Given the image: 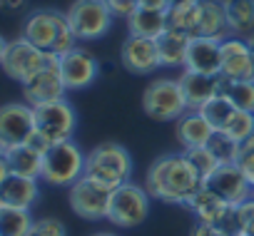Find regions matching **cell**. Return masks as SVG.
Returning a JSON list of instances; mask_svg holds the SVG:
<instances>
[{
  "label": "cell",
  "mask_w": 254,
  "mask_h": 236,
  "mask_svg": "<svg viewBox=\"0 0 254 236\" xmlns=\"http://www.w3.org/2000/svg\"><path fill=\"white\" fill-rule=\"evenodd\" d=\"M202 179L194 174V169L190 167L185 152H170L157 157L147 174H145V189L152 199L165 201V204H177V206H187L194 194L202 189Z\"/></svg>",
  "instance_id": "cell-1"
},
{
  "label": "cell",
  "mask_w": 254,
  "mask_h": 236,
  "mask_svg": "<svg viewBox=\"0 0 254 236\" xmlns=\"http://www.w3.org/2000/svg\"><path fill=\"white\" fill-rule=\"evenodd\" d=\"M28 43H33L35 47L53 52V55H65L72 47H77V38L67 23V15L53 8H40L33 10L25 23H23V35Z\"/></svg>",
  "instance_id": "cell-2"
},
{
  "label": "cell",
  "mask_w": 254,
  "mask_h": 236,
  "mask_svg": "<svg viewBox=\"0 0 254 236\" xmlns=\"http://www.w3.org/2000/svg\"><path fill=\"white\" fill-rule=\"evenodd\" d=\"M132 154L117 142H102L85 157V177L112 191L132 179Z\"/></svg>",
  "instance_id": "cell-3"
},
{
  "label": "cell",
  "mask_w": 254,
  "mask_h": 236,
  "mask_svg": "<svg viewBox=\"0 0 254 236\" xmlns=\"http://www.w3.org/2000/svg\"><path fill=\"white\" fill-rule=\"evenodd\" d=\"M85 152L77 147L75 140L50 144L43 157V174L40 179L50 187H72L85 174Z\"/></svg>",
  "instance_id": "cell-4"
},
{
  "label": "cell",
  "mask_w": 254,
  "mask_h": 236,
  "mask_svg": "<svg viewBox=\"0 0 254 236\" xmlns=\"http://www.w3.org/2000/svg\"><path fill=\"white\" fill-rule=\"evenodd\" d=\"M142 109L150 120H157V122H172V120H180L182 114H187L190 107H187L180 80H172V77L152 80L142 92Z\"/></svg>",
  "instance_id": "cell-5"
},
{
  "label": "cell",
  "mask_w": 254,
  "mask_h": 236,
  "mask_svg": "<svg viewBox=\"0 0 254 236\" xmlns=\"http://www.w3.org/2000/svg\"><path fill=\"white\" fill-rule=\"evenodd\" d=\"M150 204H152V196L147 194L145 187L127 182L112 191L107 221L115 224L117 229H135L150 216Z\"/></svg>",
  "instance_id": "cell-6"
},
{
  "label": "cell",
  "mask_w": 254,
  "mask_h": 236,
  "mask_svg": "<svg viewBox=\"0 0 254 236\" xmlns=\"http://www.w3.org/2000/svg\"><path fill=\"white\" fill-rule=\"evenodd\" d=\"M35 112V132L48 144H60L75 137L77 130V112L67 99H55L33 107Z\"/></svg>",
  "instance_id": "cell-7"
},
{
  "label": "cell",
  "mask_w": 254,
  "mask_h": 236,
  "mask_svg": "<svg viewBox=\"0 0 254 236\" xmlns=\"http://www.w3.org/2000/svg\"><path fill=\"white\" fill-rule=\"evenodd\" d=\"M65 15L77 40H100L115 23V15L105 0H75Z\"/></svg>",
  "instance_id": "cell-8"
},
{
  "label": "cell",
  "mask_w": 254,
  "mask_h": 236,
  "mask_svg": "<svg viewBox=\"0 0 254 236\" xmlns=\"http://www.w3.org/2000/svg\"><path fill=\"white\" fill-rule=\"evenodd\" d=\"M53 57H55L53 52H45V50L35 47L33 43H28L25 38H18V40L8 43V50H5L0 70H3L10 80H15L18 85H25L40 70H45Z\"/></svg>",
  "instance_id": "cell-9"
},
{
  "label": "cell",
  "mask_w": 254,
  "mask_h": 236,
  "mask_svg": "<svg viewBox=\"0 0 254 236\" xmlns=\"http://www.w3.org/2000/svg\"><path fill=\"white\" fill-rule=\"evenodd\" d=\"M187 209L194 214V219L199 224H209L217 226L224 236H237L239 231V221H237V206L224 201L222 196H217L214 191H209L207 187H202L194 199L187 204Z\"/></svg>",
  "instance_id": "cell-10"
},
{
  "label": "cell",
  "mask_w": 254,
  "mask_h": 236,
  "mask_svg": "<svg viewBox=\"0 0 254 236\" xmlns=\"http://www.w3.org/2000/svg\"><path fill=\"white\" fill-rule=\"evenodd\" d=\"M35 135V112L28 102H8L0 107V152L25 144Z\"/></svg>",
  "instance_id": "cell-11"
},
{
  "label": "cell",
  "mask_w": 254,
  "mask_h": 236,
  "mask_svg": "<svg viewBox=\"0 0 254 236\" xmlns=\"http://www.w3.org/2000/svg\"><path fill=\"white\" fill-rule=\"evenodd\" d=\"M110 199H112V189H107V187H102V184L87 179L85 174H82L72 187H67L70 209H72L80 219H87V221L107 219Z\"/></svg>",
  "instance_id": "cell-12"
},
{
  "label": "cell",
  "mask_w": 254,
  "mask_h": 236,
  "mask_svg": "<svg viewBox=\"0 0 254 236\" xmlns=\"http://www.w3.org/2000/svg\"><path fill=\"white\" fill-rule=\"evenodd\" d=\"M60 75H63L67 92L87 90L100 75V62L95 60V55L90 50L72 47L70 52L60 55Z\"/></svg>",
  "instance_id": "cell-13"
},
{
  "label": "cell",
  "mask_w": 254,
  "mask_h": 236,
  "mask_svg": "<svg viewBox=\"0 0 254 236\" xmlns=\"http://www.w3.org/2000/svg\"><path fill=\"white\" fill-rule=\"evenodd\" d=\"M65 92H67V87H65L63 75H60V57L58 55L50 60V65L45 70H40L30 82L23 85V97L30 107L55 102V99H65Z\"/></svg>",
  "instance_id": "cell-14"
},
{
  "label": "cell",
  "mask_w": 254,
  "mask_h": 236,
  "mask_svg": "<svg viewBox=\"0 0 254 236\" xmlns=\"http://www.w3.org/2000/svg\"><path fill=\"white\" fill-rule=\"evenodd\" d=\"M219 77L224 80H242L254 82V50L249 47L247 38H227L222 40V70Z\"/></svg>",
  "instance_id": "cell-15"
},
{
  "label": "cell",
  "mask_w": 254,
  "mask_h": 236,
  "mask_svg": "<svg viewBox=\"0 0 254 236\" xmlns=\"http://www.w3.org/2000/svg\"><path fill=\"white\" fill-rule=\"evenodd\" d=\"M120 62L127 72H132V75H152L157 67H162L157 43L150 40V38H137V35H130L122 43Z\"/></svg>",
  "instance_id": "cell-16"
},
{
  "label": "cell",
  "mask_w": 254,
  "mask_h": 236,
  "mask_svg": "<svg viewBox=\"0 0 254 236\" xmlns=\"http://www.w3.org/2000/svg\"><path fill=\"white\" fill-rule=\"evenodd\" d=\"M204 187L209 189V191H214L217 196H222L224 201H229V204H242L244 199H249L252 194H254V187L247 182V177L239 172V167L237 164H222L207 182H204Z\"/></svg>",
  "instance_id": "cell-17"
},
{
  "label": "cell",
  "mask_w": 254,
  "mask_h": 236,
  "mask_svg": "<svg viewBox=\"0 0 254 236\" xmlns=\"http://www.w3.org/2000/svg\"><path fill=\"white\" fill-rule=\"evenodd\" d=\"M185 70L219 77V70H222V43L212 40V38H202V35L192 38L190 50H187Z\"/></svg>",
  "instance_id": "cell-18"
},
{
  "label": "cell",
  "mask_w": 254,
  "mask_h": 236,
  "mask_svg": "<svg viewBox=\"0 0 254 236\" xmlns=\"http://www.w3.org/2000/svg\"><path fill=\"white\" fill-rule=\"evenodd\" d=\"M40 199L38 179L15 177L10 174L5 184L0 187V206H15V209H33V204Z\"/></svg>",
  "instance_id": "cell-19"
},
{
  "label": "cell",
  "mask_w": 254,
  "mask_h": 236,
  "mask_svg": "<svg viewBox=\"0 0 254 236\" xmlns=\"http://www.w3.org/2000/svg\"><path fill=\"white\" fill-rule=\"evenodd\" d=\"M180 85H182L187 107L194 109V112H197L204 102H209L212 97L219 94V77H214V75H199V72L185 70L182 77H180Z\"/></svg>",
  "instance_id": "cell-20"
},
{
  "label": "cell",
  "mask_w": 254,
  "mask_h": 236,
  "mask_svg": "<svg viewBox=\"0 0 254 236\" xmlns=\"http://www.w3.org/2000/svg\"><path fill=\"white\" fill-rule=\"evenodd\" d=\"M199 35L219 40V43L232 38L229 23H227V10H224V0H199Z\"/></svg>",
  "instance_id": "cell-21"
},
{
  "label": "cell",
  "mask_w": 254,
  "mask_h": 236,
  "mask_svg": "<svg viewBox=\"0 0 254 236\" xmlns=\"http://www.w3.org/2000/svg\"><path fill=\"white\" fill-rule=\"evenodd\" d=\"M214 135L212 125L194 109H190L187 114H182L177 120V140L185 149H194V147H207L209 137Z\"/></svg>",
  "instance_id": "cell-22"
},
{
  "label": "cell",
  "mask_w": 254,
  "mask_h": 236,
  "mask_svg": "<svg viewBox=\"0 0 254 236\" xmlns=\"http://www.w3.org/2000/svg\"><path fill=\"white\" fill-rule=\"evenodd\" d=\"M155 43H157V52H160V65L162 67H185L187 50H190V43H192L190 35L167 28Z\"/></svg>",
  "instance_id": "cell-23"
},
{
  "label": "cell",
  "mask_w": 254,
  "mask_h": 236,
  "mask_svg": "<svg viewBox=\"0 0 254 236\" xmlns=\"http://www.w3.org/2000/svg\"><path fill=\"white\" fill-rule=\"evenodd\" d=\"M8 164H10V172L15 177H28V179H40L43 174V152L35 149L30 142L20 144V147H13L8 152H3Z\"/></svg>",
  "instance_id": "cell-24"
},
{
  "label": "cell",
  "mask_w": 254,
  "mask_h": 236,
  "mask_svg": "<svg viewBox=\"0 0 254 236\" xmlns=\"http://www.w3.org/2000/svg\"><path fill=\"white\" fill-rule=\"evenodd\" d=\"M224 10L234 38H249L254 33V0H224Z\"/></svg>",
  "instance_id": "cell-25"
},
{
  "label": "cell",
  "mask_w": 254,
  "mask_h": 236,
  "mask_svg": "<svg viewBox=\"0 0 254 236\" xmlns=\"http://www.w3.org/2000/svg\"><path fill=\"white\" fill-rule=\"evenodd\" d=\"M167 13H155V10H135L130 18H127V30L130 35H137V38H150V40H157L165 30H167Z\"/></svg>",
  "instance_id": "cell-26"
},
{
  "label": "cell",
  "mask_w": 254,
  "mask_h": 236,
  "mask_svg": "<svg viewBox=\"0 0 254 236\" xmlns=\"http://www.w3.org/2000/svg\"><path fill=\"white\" fill-rule=\"evenodd\" d=\"M167 25L190 38H197L199 35V0H187V3L170 5Z\"/></svg>",
  "instance_id": "cell-27"
},
{
  "label": "cell",
  "mask_w": 254,
  "mask_h": 236,
  "mask_svg": "<svg viewBox=\"0 0 254 236\" xmlns=\"http://www.w3.org/2000/svg\"><path fill=\"white\" fill-rule=\"evenodd\" d=\"M219 94L224 99H229L234 109H239V112H254V82L219 77Z\"/></svg>",
  "instance_id": "cell-28"
},
{
  "label": "cell",
  "mask_w": 254,
  "mask_h": 236,
  "mask_svg": "<svg viewBox=\"0 0 254 236\" xmlns=\"http://www.w3.org/2000/svg\"><path fill=\"white\" fill-rule=\"evenodd\" d=\"M30 209L0 206V236H28L33 229Z\"/></svg>",
  "instance_id": "cell-29"
},
{
  "label": "cell",
  "mask_w": 254,
  "mask_h": 236,
  "mask_svg": "<svg viewBox=\"0 0 254 236\" xmlns=\"http://www.w3.org/2000/svg\"><path fill=\"white\" fill-rule=\"evenodd\" d=\"M204 120L212 125V130L214 132H224V127L229 125V120L234 117V107H232V102L229 99H224L222 94H217V97H212L209 102H204L199 109H197Z\"/></svg>",
  "instance_id": "cell-30"
},
{
  "label": "cell",
  "mask_w": 254,
  "mask_h": 236,
  "mask_svg": "<svg viewBox=\"0 0 254 236\" xmlns=\"http://www.w3.org/2000/svg\"><path fill=\"white\" fill-rule=\"evenodd\" d=\"M185 157H187V162H190V167L194 169V174L202 179V184L222 167L217 159H214V154L207 149V147H194V149H185Z\"/></svg>",
  "instance_id": "cell-31"
},
{
  "label": "cell",
  "mask_w": 254,
  "mask_h": 236,
  "mask_svg": "<svg viewBox=\"0 0 254 236\" xmlns=\"http://www.w3.org/2000/svg\"><path fill=\"white\" fill-rule=\"evenodd\" d=\"M207 149L214 154V159L219 164H237V154H239V142L229 140L224 132H214L207 142Z\"/></svg>",
  "instance_id": "cell-32"
},
{
  "label": "cell",
  "mask_w": 254,
  "mask_h": 236,
  "mask_svg": "<svg viewBox=\"0 0 254 236\" xmlns=\"http://www.w3.org/2000/svg\"><path fill=\"white\" fill-rule=\"evenodd\" d=\"M224 135L234 142H244L247 137L254 135V112H234V117L229 120V125L224 127Z\"/></svg>",
  "instance_id": "cell-33"
},
{
  "label": "cell",
  "mask_w": 254,
  "mask_h": 236,
  "mask_svg": "<svg viewBox=\"0 0 254 236\" xmlns=\"http://www.w3.org/2000/svg\"><path fill=\"white\" fill-rule=\"evenodd\" d=\"M237 167H239V172L247 177V182L254 187V135H252V137H247V140L239 144Z\"/></svg>",
  "instance_id": "cell-34"
},
{
  "label": "cell",
  "mask_w": 254,
  "mask_h": 236,
  "mask_svg": "<svg viewBox=\"0 0 254 236\" xmlns=\"http://www.w3.org/2000/svg\"><path fill=\"white\" fill-rule=\"evenodd\" d=\"M28 236H67V226L55 216H43L33 221V229Z\"/></svg>",
  "instance_id": "cell-35"
},
{
  "label": "cell",
  "mask_w": 254,
  "mask_h": 236,
  "mask_svg": "<svg viewBox=\"0 0 254 236\" xmlns=\"http://www.w3.org/2000/svg\"><path fill=\"white\" fill-rule=\"evenodd\" d=\"M237 221H239L242 234L254 236V194L249 199H244L242 204H237Z\"/></svg>",
  "instance_id": "cell-36"
},
{
  "label": "cell",
  "mask_w": 254,
  "mask_h": 236,
  "mask_svg": "<svg viewBox=\"0 0 254 236\" xmlns=\"http://www.w3.org/2000/svg\"><path fill=\"white\" fill-rule=\"evenodd\" d=\"M105 3L112 10V15L115 18H122V20H127L137 10V0H105Z\"/></svg>",
  "instance_id": "cell-37"
},
{
  "label": "cell",
  "mask_w": 254,
  "mask_h": 236,
  "mask_svg": "<svg viewBox=\"0 0 254 236\" xmlns=\"http://www.w3.org/2000/svg\"><path fill=\"white\" fill-rule=\"evenodd\" d=\"M170 0H137L140 10H155V13H167L170 10Z\"/></svg>",
  "instance_id": "cell-38"
},
{
  "label": "cell",
  "mask_w": 254,
  "mask_h": 236,
  "mask_svg": "<svg viewBox=\"0 0 254 236\" xmlns=\"http://www.w3.org/2000/svg\"><path fill=\"white\" fill-rule=\"evenodd\" d=\"M28 0H0V13L3 15H15L20 10H25Z\"/></svg>",
  "instance_id": "cell-39"
},
{
  "label": "cell",
  "mask_w": 254,
  "mask_h": 236,
  "mask_svg": "<svg viewBox=\"0 0 254 236\" xmlns=\"http://www.w3.org/2000/svg\"><path fill=\"white\" fill-rule=\"evenodd\" d=\"M190 236H224L217 226H209V224H199L194 221L192 229H190Z\"/></svg>",
  "instance_id": "cell-40"
},
{
  "label": "cell",
  "mask_w": 254,
  "mask_h": 236,
  "mask_svg": "<svg viewBox=\"0 0 254 236\" xmlns=\"http://www.w3.org/2000/svg\"><path fill=\"white\" fill-rule=\"evenodd\" d=\"M13 172H10V164H8V159H5V154L0 152V187L5 184V179L10 177Z\"/></svg>",
  "instance_id": "cell-41"
},
{
  "label": "cell",
  "mask_w": 254,
  "mask_h": 236,
  "mask_svg": "<svg viewBox=\"0 0 254 236\" xmlns=\"http://www.w3.org/2000/svg\"><path fill=\"white\" fill-rule=\"evenodd\" d=\"M5 50H8V40L0 35V65H3V57H5Z\"/></svg>",
  "instance_id": "cell-42"
},
{
  "label": "cell",
  "mask_w": 254,
  "mask_h": 236,
  "mask_svg": "<svg viewBox=\"0 0 254 236\" xmlns=\"http://www.w3.org/2000/svg\"><path fill=\"white\" fill-rule=\"evenodd\" d=\"M92 236H117V234H112V231H100V234H92Z\"/></svg>",
  "instance_id": "cell-43"
},
{
  "label": "cell",
  "mask_w": 254,
  "mask_h": 236,
  "mask_svg": "<svg viewBox=\"0 0 254 236\" xmlns=\"http://www.w3.org/2000/svg\"><path fill=\"white\" fill-rule=\"evenodd\" d=\"M247 43H249V47H252V50H254V33H252V35H249V38H247Z\"/></svg>",
  "instance_id": "cell-44"
},
{
  "label": "cell",
  "mask_w": 254,
  "mask_h": 236,
  "mask_svg": "<svg viewBox=\"0 0 254 236\" xmlns=\"http://www.w3.org/2000/svg\"><path fill=\"white\" fill-rule=\"evenodd\" d=\"M170 3H172V5H177V3H187V0H170Z\"/></svg>",
  "instance_id": "cell-45"
},
{
  "label": "cell",
  "mask_w": 254,
  "mask_h": 236,
  "mask_svg": "<svg viewBox=\"0 0 254 236\" xmlns=\"http://www.w3.org/2000/svg\"><path fill=\"white\" fill-rule=\"evenodd\" d=\"M237 236H247V234H237Z\"/></svg>",
  "instance_id": "cell-46"
}]
</instances>
